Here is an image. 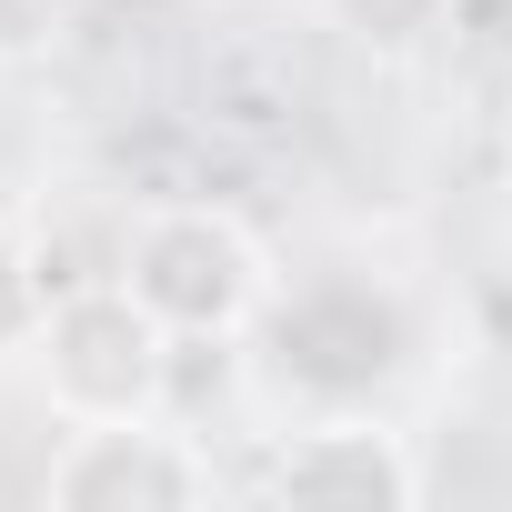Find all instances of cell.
<instances>
[{"instance_id":"obj_2","label":"cell","mask_w":512,"mask_h":512,"mask_svg":"<svg viewBox=\"0 0 512 512\" xmlns=\"http://www.w3.org/2000/svg\"><path fill=\"white\" fill-rule=\"evenodd\" d=\"M121 282L181 352H231L262 322L282 262L231 201H131L121 211Z\"/></svg>"},{"instance_id":"obj_6","label":"cell","mask_w":512,"mask_h":512,"mask_svg":"<svg viewBox=\"0 0 512 512\" xmlns=\"http://www.w3.org/2000/svg\"><path fill=\"white\" fill-rule=\"evenodd\" d=\"M41 322H51V272L31 251V221L0 211V362H31Z\"/></svg>"},{"instance_id":"obj_1","label":"cell","mask_w":512,"mask_h":512,"mask_svg":"<svg viewBox=\"0 0 512 512\" xmlns=\"http://www.w3.org/2000/svg\"><path fill=\"white\" fill-rule=\"evenodd\" d=\"M241 372L292 422H312V412H382L422 372V312H412V292L392 272L312 262V272L272 282L262 322L241 332Z\"/></svg>"},{"instance_id":"obj_8","label":"cell","mask_w":512,"mask_h":512,"mask_svg":"<svg viewBox=\"0 0 512 512\" xmlns=\"http://www.w3.org/2000/svg\"><path fill=\"white\" fill-rule=\"evenodd\" d=\"M0 181H11V111H0Z\"/></svg>"},{"instance_id":"obj_3","label":"cell","mask_w":512,"mask_h":512,"mask_svg":"<svg viewBox=\"0 0 512 512\" xmlns=\"http://www.w3.org/2000/svg\"><path fill=\"white\" fill-rule=\"evenodd\" d=\"M31 372H41L61 422H151V412H171L181 342L141 312L131 282H81V292L51 302V322L31 342Z\"/></svg>"},{"instance_id":"obj_9","label":"cell","mask_w":512,"mask_h":512,"mask_svg":"<svg viewBox=\"0 0 512 512\" xmlns=\"http://www.w3.org/2000/svg\"><path fill=\"white\" fill-rule=\"evenodd\" d=\"M211 11H272V0H211Z\"/></svg>"},{"instance_id":"obj_7","label":"cell","mask_w":512,"mask_h":512,"mask_svg":"<svg viewBox=\"0 0 512 512\" xmlns=\"http://www.w3.org/2000/svg\"><path fill=\"white\" fill-rule=\"evenodd\" d=\"M322 11H332V31H342L352 51H372V61H412V51L442 41L452 0H322Z\"/></svg>"},{"instance_id":"obj_4","label":"cell","mask_w":512,"mask_h":512,"mask_svg":"<svg viewBox=\"0 0 512 512\" xmlns=\"http://www.w3.org/2000/svg\"><path fill=\"white\" fill-rule=\"evenodd\" d=\"M251 492L292 502V512H412L432 492V472H422L412 432H392V412H312L262 452Z\"/></svg>"},{"instance_id":"obj_5","label":"cell","mask_w":512,"mask_h":512,"mask_svg":"<svg viewBox=\"0 0 512 512\" xmlns=\"http://www.w3.org/2000/svg\"><path fill=\"white\" fill-rule=\"evenodd\" d=\"M211 492H221V472L171 412H151V422H71V442L41 472L51 512H201Z\"/></svg>"}]
</instances>
